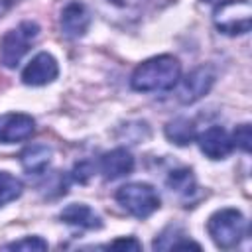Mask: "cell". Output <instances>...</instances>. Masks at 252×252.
<instances>
[{"instance_id": "11", "label": "cell", "mask_w": 252, "mask_h": 252, "mask_svg": "<svg viewBox=\"0 0 252 252\" xmlns=\"http://www.w3.org/2000/svg\"><path fill=\"white\" fill-rule=\"evenodd\" d=\"M98 167H100V173H102L104 179L114 181V179H120V177L128 175V173H132V169H134V158H132V154L128 150L116 148V150L106 152L100 158Z\"/></svg>"}, {"instance_id": "22", "label": "cell", "mask_w": 252, "mask_h": 252, "mask_svg": "<svg viewBox=\"0 0 252 252\" xmlns=\"http://www.w3.org/2000/svg\"><path fill=\"white\" fill-rule=\"evenodd\" d=\"M18 2H20V0H0V18H2L14 4H18Z\"/></svg>"}, {"instance_id": "7", "label": "cell", "mask_w": 252, "mask_h": 252, "mask_svg": "<svg viewBox=\"0 0 252 252\" xmlns=\"http://www.w3.org/2000/svg\"><path fill=\"white\" fill-rule=\"evenodd\" d=\"M57 75H59V67L55 57L47 51H41L26 65V69L22 71V81L24 85H30V87H43L55 81Z\"/></svg>"}, {"instance_id": "15", "label": "cell", "mask_w": 252, "mask_h": 252, "mask_svg": "<svg viewBox=\"0 0 252 252\" xmlns=\"http://www.w3.org/2000/svg\"><path fill=\"white\" fill-rule=\"evenodd\" d=\"M165 136H167L169 142H173L177 146H187L197 136L195 124L189 118H175V120L165 124Z\"/></svg>"}, {"instance_id": "21", "label": "cell", "mask_w": 252, "mask_h": 252, "mask_svg": "<svg viewBox=\"0 0 252 252\" xmlns=\"http://www.w3.org/2000/svg\"><path fill=\"white\" fill-rule=\"evenodd\" d=\"M108 2L114 6H120V8H132V6H140L144 0H108Z\"/></svg>"}, {"instance_id": "19", "label": "cell", "mask_w": 252, "mask_h": 252, "mask_svg": "<svg viewBox=\"0 0 252 252\" xmlns=\"http://www.w3.org/2000/svg\"><path fill=\"white\" fill-rule=\"evenodd\" d=\"M91 175H93V163H91V161H81V163H77L75 169H73V177H75V181H79V183H87V181L91 179Z\"/></svg>"}, {"instance_id": "14", "label": "cell", "mask_w": 252, "mask_h": 252, "mask_svg": "<svg viewBox=\"0 0 252 252\" xmlns=\"http://www.w3.org/2000/svg\"><path fill=\"white\" fill-rule=\"evenodd\" d=\"M167 189L179 197H185V199H191L193 193H197V181H195V175L191 169L187 167H179L175 171L169 173L167 177Z\"/></svg>"}, {"instance_id": "6", "label": "cell", "mask_w": 252, "mask_h": 252, "mask_svg": "<svg viewBox=\"0 0 252 252\" xmlns=\"http://www.w3.org/2000/svg\"><path fill=\"white\" fill-rule=\"evenodd\" d=\"M215 83V75L209 67H197L185 79H179V89H177V98L183 104H193L199 98H203Z\"/></svg>"}, {"instance_id": "12", "label": "cell", "mask_w": 252, "mask_h": 252, "mask_svg": "<svg viewBox=\"0 0 252 252\" xmlns=\"http://www.w3.org/2000/svg\"><path fill=\"white\" fill-rule=\"evenodd\" d=\"M59 219L71 226H79V228H87V230H94V228H100L102 226V220L100 217L85 203H71L67 205L61 213H59Z\"/></svg>"}, {"instance_id": "17", "label": "cell", "mask_w": 252, "mask_h": 252, "mask_svg": "<svg viewBox=\"0 0 252 252\" xmlns=\"http://www.w3.org/2000/svg\"><path fill=\"white\" fill-rule=\"evenodd\" d=\"M8 250H26V252H33V250H47V242L39 236H26L22 240H16L12 244L6 246Z\"/></svg>"}, {"instance_id": "18", "label": "cell", "mask_w": 252, "mask_h": 252, "mask_svg": "<svg viewBox=\"0 0 252 252\" xmlns=\"http://www.w3.org/2000/svg\"><path fill=\"white\" fill-rule=\"evenodd\" d=\"M232 146L240 148L242 152H250V142H252V134H250V124H240L236 126V130L230 136Z\"/></svg>"}, {"instance_id": "1", "label": "cell", "mask_w": 252, "mask_h": 252, "mask_svg": "<svg viewBox=\"0 0 252 252\" xmlns=\"http://www.w3.org/2000/svg\"><path fill=\"white\" fill-rule=\"evenodd\" d=\"M181 79V63L173 55H158L140 63L130 79L134 91L152 93V91H169Z\"/></svg>"}, {"instance_id": "9", "label": "cell", "mask_w": 252, "mask_h": 252, "mask_svg": "<svg viewBox=\"0 0 252 252\" xmlns=\"http://www.w3.org/2000/svg\"><path fill=\"white\" fill-rule=\"evenodd\" d=\"M59 24H61V32L67 37H81L87 33L91 26V12L83 2L73 0L61 10Z\"/></svg>"}, {"instance_id": "5", "label": "cell", "mask_w": 252, "mask_h": 252, "mask_svg": "<svg viewBox=\"0 0 252 252\" xmlns=\"http://www.w3.org/2000/svg\"><path fill=\"white\" fill-rule=\"evenodd\" d=\"M116 201L136 219H148L159 209V195L150 183H126L116 191Z\"/></svg>"}, {"instance_id": "13", "label": "cell", "mask_w": 252, "mask_h": 252, "mask_svg": "<svg viewBox=\"0 0 252 252\" xmlns=\"http://www.w3.org/2000/svg\"><path fill=\"white\" fill-rule=\"evenodd\" d=\"M51 158H53V150L45 144H33V146H28L22 154H20V163L22 167L32 175H39V173H45V169L49 167L51 163Z\"/></svg>"}, {"instance_id": "10", "label": "cell", "mask_w": 252, "mask_h": 252, "mask_svg": "<svg viewBox=\"0 0 252 252\" xmlns=\"http://www.w3.org/2000/svg\"><path fill=\"white\" fill-rule=\"evenodd\" d=\"M201 152L209 159H224L232 152V140L222 126H211L197 138Z\"/></svg>"}, {"instance_id": "3", "label": "cell", "mask_w": 252, "mask_h": 252, "mask_svg": "<svg viewBox=\"0 0 252 252\" xmlns=\"http://www.w3.org/2000/svg\"><path fill=\"white\" fill-rule=\"evenodd\" d=\"M213 24L226 35L248 33L252 28V4L248 0H222L213 10Z\"/></svg>"}, {"instance_id": "20", "label": "cell", "mask_w": 252, "mask_h": 252, "mask_svg": "<svg viewBox=\"0 0 252 252\" xmlns=\"http://www.w3.org/2000/svg\"><path fill=\"white\" fill-rule=\"evenodd\" d=\"M110 248H130V250H140L142 244L134 238H118L114 242H110Z\"/></svg>"}, {"instance_id": "8", "label": "cell", "mask_w": 252, "mask_h": 252, "mask_svg": "<svg viewBox=\"0 0 252 252\" xmlns=\"http://www.w3.org/2000/svg\"><path fill=\"white\" fill-rule=\"evenodd\" d=\"M35 130V120L24 112L0 114V144H16L28 140Z\"/></svg>"}, {"instance_id": "16", "label": "cell", "mask_w": 252, "mask_h": 252, "mask_svg": "<svg viewBox=\"0 0 252 252\" xmlns=\"http://www.w3.org/2000/svg\"><path fill=\"white\" fill-rule=\"evenodd\" d=\"M22 181L8 171H0V207L16 201L22 195Z\"/></svg>"}, {"instance_id": "2", "label": "cell", "mask_w": 252, "mask_h": 252, "mask_svg": "<svg viewBox=\"0 0 252 252\" xmlns=\"http://www.w3.org/2000/svg\"><path fill=\"white\" fill-rule=\"evenodd\" d=\"M246 228H248L246 219L236 209H220L213 213L207 220L209 236L222 250H230L238 246L240 240L246 236Z\"/></svg>"}, {"instance_id": "4", "label": "cell", "mask_w": 252, "mask_h": 252, "mask_svg": "<svg viewBox=\"0 0 252 252\" xmlns=\"http://www.w3.org/2000/svg\"><path fill=\"white\" fill-rule=\"evenodd\" d=\"M37 35H39V26L30 20L8 30L0 39V63L8 69H14L28 53V49L32 47Z\"/></svg>"}]
</instances>
